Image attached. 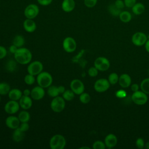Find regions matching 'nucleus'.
I'll return each instance as SVG.
<instances>
[{
  "label": "nucleus",
  "mask_w": 149,
  "mask_h": 149,
  "mask_svg": "<svg viewBox=\"0 0 149 149\" xmlns=\"http://www.w3.org/2000/svg\"><path fill=\"white\" fill-rule=\"evenodd\" d=\"M133 13L136 15H140L145 11V6L141 2H136L132 8Z\"/></svg>",
  "instance_id": "23"
},
{
  "label": "nucleus",
  "mask_w": 149,
  "mask_h": 149,
  "mask_svg": "<svg viewBox=\"0 0 149 149\" xmlns=\"http://www.w3.org/2000/svg\"><path fill=\"white\" fill-rule=\"evenodd\" d=\"M132 101L137 105H142L145 104L148 100L147 94L144 93L143 91H137L133 92L132 95Z\"/></svg>",
  "instance_id": "7"
},
{
  "label": "nucleus",
  "mask_w": 149,
  "mask_h": 149,
  "mask_svg": "<svg viewBox=\"0 0 149 149\" xmlns=\"http://www.w3.org/2000/svg\"><path fill=\"white\" fill-rule=\"evenodd\" d=\"M70 88L76 95H80L84 91V83L81 80L77 79H74L71 81Z\"/></svg>",
  "instance_id": "10"
},
{
  "label": "nucleus",
  "mask_w": 149,
  "mask_h": 149,
  "mask_svg": "<svg viewBox=\"0 0 149 149\" xmlns=\"http://www.w3.org/2000/svg\"><path fill=\"white\" fill-rule=\"evenodd\" d=\"M25 137V132L22 130L19 127L14 129L12 133V139L15 142H20L22 141Z\"/></svg>",
  "instance_id": "22"
},
{
  "label": "nucleus",
  "mask_w": 149,
  "mask_h": 149,
  "mask_svg": "<svg viewBox=\"0 0 149 149\" xmlns=\"http://www.w3.org/2000/svg\"><path fill=\"white\" fill-rule=\"evenodd\" d=\"M20 122H28L30 119V114L26 110L22 111L17 116Z\"/></svg>",
  "instance_id": "27"
},
{
  "label": "nucleus",
  "mask_w": 149,
  "mask_h": 149,
  "mask_svg": "<svg viewBox=\"0 0 149 149\" xmlns=\"http://www.w3.org/2000/svg\"><path fill=\"white\" fill-rule=\"evenodd\" d=\"M31 94V90L30 89H25L23 91V95H26V96H30Z\"/></svg>",
  "instance_id": "48"
},
{
  "label": "nucleus",
  "mask_w": 149,
  "mask_h": 149,
  "mask_svg": "<svg viewBox=\"0 0 149 149\" xmlns=\"http://www.w3.org/2000/svg\"><path fill=\"white\" fill-rule=\"evenodd\" d=\"M47 94L49 96H50L51 97H52V98L58 96L60 94L59 93L58 86L51 85L49 87H48Z\"/></svg>",
  "instance_id": "29"
},
{
  "label": "nucleus",
  "mask_w": 149,
  "mask_h": 149,
  "mask_svg": "<svg viewBox=\"0 0 149 149\" xmlns=\"http://www.w3.org/2000/svg\"><path fill=\"white\" fill-rule=\"evenodd\" d=\"M23 26L26 31L27 33H33L34 32L37 28V25L36 22L33 19H27L24 20L23 23Z\"/></svg>",
  "instance_id": "17"
},
{
  "label": "nucleus",
  "mask_w": 149,
  "mask_h": 149,
  "mask_svg": "<svg viewBox=\"0 0 149 149\" xmlns=\"http://www.w3.org/2000/svg\"><path fill=\"white\" fill-rule=\"evenodd\" d=\"M1 95H0V102H1Z\"/></svg>",
  "instance_id": "54"
},
{
  "label": "nucleus",
  "mask_w": 149,
  "mask_h": 149,
  "mask_svg": "<svg viewBox=\"0 0 149 149\" xmlns=\"http://www.w3.org/2000/svg\"><path fill=\"white\" fill-rule=\"evenodd\" d=\"M93 148L94 149H105L106 148L105 144L101 140H97L93 144Z\"/></svg>",
  "instance_id": "36"
},
{
  "label": "nucleus",
  "mask_w": 149,
  "mask_h": 149,
  "mask_svg": "<svg viewBox=\"0 0 149 149\" xmlns=\"http://www.w3.org/2000/svg\"><path fill=\"white\" fill-rule=\"evenodd\" d=\"M17 63L15 59H9L5 65V69L9 72H13L17 69Z\"/></svg>",
  "instance_id": "24"
},
{
  "label": "nucleus",
  "mask_w": 149,
  "mask_h": 149,
  "mask_svg": "<svg viewBox=\"0 0 149 149\" xmlns=\"http://www.w3.org/2000/svg\"><path fill=\"white\" fill-rule=\"evenodd\" d=\"M119 17L121 22H122L123 23H126L129 22L131 20L132 15L129 12L124 10V11H122L120 13L119 15Z\"/></svg>",
  "instance_id": "25"
},
{
  "label": "nucleus",
  "mask_w": 149,
  "mask_h": 149,
  "mask_svg": "<svg viewBox=\"0 0 149 149\" xmlns=\"http://www.w3.org/2000/svg\"><path fill=\"white\" fill-rule=\"evenodd\" d=\"M118 82L122 88H127L130 86L132 79L128 74L123 73L119 77Z\"/></svg>",
  "instance_id": "20"
},
{
  "label": "nucleus",
  "mask_w": 149,
  "mask_h": 149,
  "mask_svg": "<svg viewBox=\"0 0 149 149\" xmlns=\"http://www.w3.org/2000/svg\"><path fill=\"white\" fill-rule=\"evenodd\" d=\"M66 144L65 137L60 134L54 135L49 140V147L51 149H63Z\"/></svg>",
  "instance_id": "3"
},
{
  "label": "nucleus",
  "mask_w": 149,
  "mask_h": 149,
  "mask_svg": "<svg viewBox=\"0 0 149 149\" xmlns=\"http://www.w3.org/2000/svg\"><path fill=\"white\" fill-rule=\"evenodd\" d=\"M116 95L118 98H123L126 95V93L124 90H120L116 93Z\"/></svg>",
  "instance_id": "45"
},
{
  "label": "nucleus",
  "mask_w": 149,
  "mask_h": 149,
  "mask_svg": "<svg viewBox=\"0 0 149 149\" xmlns=\"http://www.w3.org/2000/svg\"><path fill=\"white\" fill-rule=\"evenodd\" d=\"M88 74L90 77H95L97 76L98 73V70L95 67L93 66L88 69Z\"/></svg>",
  "instance_id": "38"
},
{
  "label": "nucleus",
  "mask_w": 149,
  "mask_h": 149,
  "mask_svg": "<svg viewBox=\"0 0 149 149\" xmlns=\"http://www.w3.org/2000/svg\"><path fill=\"white\" fill-rule=\"evenodd\" d=\"M148 75H149V69H148Z\"/></svg>",
  "instance_id": "53"
},
{
  "label": "nucleus",
  "mask_w": 149,
  "mask_h": 149,
  "mask_svg": "<svg viewBox=\"0 0 149 149\" xmlns=\"http://www.w3.org/2000/svg\"><path fill=\"white\" fill-rule=\"evenodd\" d=\"M14 59L19 64L27 65L31 62L32 54L28 48L24 47L19 48L14 54Z\"/></svg>",
  "instance_id": "1"
},
{
  "label": "nucleus",
  "mask_w": 149,
  "mask_h": 149,
  "mask_svg": "<svg viewBox=\"0 0 149 149\" xmlns=\"http://www.w3.org/2000/svg\"><path fill=\"white\" fill-rule=\"evenodd\" d=\"M17 49H18V48H17L16 45H15L14 44H12L9 47V51L10 52V53L13 54L14 55V54L16 52V51L17 50Z\"/></svg>",
  "instance_id": "46"
},
{
  "label": "nucleus",
  "mask_w": 149,
  "mask_h": 149,
  "mask_svg": "<svg viewBox=\"0 0 149 149\" xmlns=\"http://www.w3.org/2000/svg\"><path fill=\"white\" fill-rule=\"evenodd\" d=\"M79 100L82 104H86L90 101L91 97L90 94H88V93L83 92V93L79 95Z\"/></svg>",
  "instance_id": "33"
},
{
  "label": "nucleus",
  "mask_w": 149,
  "mask_h": 149,
  "mask_svg": "<svg viewBox=\"0 0 149 149\" xmlns=\"http://www.w3.org/2000/svg\"><path fill=\"white\" fill-rule=\"evenodd\" d=\"M62 47L65 51L68 53H72L76 50L77 43L73 38L67 37L63 41Z\"/></svg>",
  "instance_id": "9"
},
{
  "label": "nucleus",
  "mask_w": 149,
  "mask_h": 149,
  "mask_svg": "<svg viewBox=\"0 0 149 149\" xmlns=\"http://www.w3.org/2000/svg\"><path fill=\"white\" fill-rule=\"evenodd\" d=\"M75 94L73 93V91L70 90H66L65 92L62 94V97L65 101H70L74 99Z\"/></svg>",
  "instance_id": "31"
},
{
  "label": "nucleus",
  "mask_w": 149,
  "mask_h": 149,
  "mask_svg": "<svg viewBox=\"0 0 149 149\" xmlns=\"http://www.w3.org/2000/svg\"><path fill=\"white\" fill-rule=\"evenodd\" d=\"M94 65L98 70V71L104 72L109 68L110 63L107 58L100 56L95 59L94 62Z\"/></svg>",
  "instance_id": "8"
},
{
  "label": "nucleus",
  "mask_w": 149,
  "mask_h": 149,
  "mask_svg": "<svg viewBox=\"0 0 149 149\" xmlns=\"http://www.w3.org/2000/svg\"><path fill=\"white\" fill-rule=\"evenodd\" d=\"M126 7L132 8V6L136 3V0H123Z\"/></svg>",
  "instance_id": "43"
},
{
  "label": "nucleus",
  "mask_w": 149,
  "mask_h": 149,
  "mask_svg": "<svg viewBox=\"0 0 149 149\" xmlns=\"http://www.w3.org/2000/svg\"><path fill=\"white\" fill-rule=\"evenodd\" d=\"M110 83L108 80L104 78L98 79L94 84V90L98 93H103L106 91L109 87Z\"/></svg>",
  "instance_id": "12"
},
{
  "label": "nucleus",
  "mask_w": 149,
  "mask_h": 149,
  "mask_svg": "<svg viewBox=\"0 0 149 149\" xmlns=\"http://www.w3.org/2000/svg\"><path fill=\"white\" fill-rule=\"evenodd\" d=\"M20 121L19 120L17 116L14 115H10L8 116L5 119V125L6 126L11 129H15L19 127Z\"/></svg>",
  "instance_id": "15"
},
{
  "label": "nucleus",
  "mask_w": 149,
  "mask_h": 149,
  "mask_svg": "<svg viewBox=\"0 0 149 149\" xmlns=\"http://www.w3.org/2000/svg\"><path fill=\"white\" fill-rule=\"evenodd\" d=\"M144 148L146 149H149V141L147 142L145 144H144Z\"/></svg>",
  "instance_id": "51"
},
{
  "label": "nucleus",
  "mask_w": 149,
  "mask_h": 149,
  "mask_svg": "<svg viewBox=\"0 0 149 149\" xmlns=\"http://www.w3.org/2000/svg\"><path fill=\"white\" fill-rule=\"evenodd\" d=\"M140 88L144 93L149 94V78H146L141 82Z\"/></svg>",
  "instance_id": "32"
},
{
  "label": "nucleus",
  "mask_w": 149,
  "mask_h": 149,
  "mask_svg": "<svg viewBox=\"0 0 149 149\" xmlns=\"http://www.w3.org/2000/svg\"><path fill=\"white\" fill-rule=\"evenodd\" d=\"M36 80L38 86L45 88L52 85L53 78L49 72L42 71L37 76Z\"/></svg>",
  "instance_id": "2"
},
{
  "label": "nucleus",
  "mask_w": 149,
  "mask_h": 149,
  "mask_svg": "<svg viewBox=\"0 0 149 149\" xmlns=\"http://www.w3.org/2000/svg\"><path fill=\"white\" fill-rule=\"evenodd\" d=\"M75 1L74 0H63L61 8L66 13L72 12L75 8Z\"/></svg>",
  "instance_id": "19"
},
{
  "label": "nucleus",
  "mask_w": 149,
  "mask_h": 149,
  "mask_svg": "<svg viewBox=\"0 0 149 149\" xmlns=\"http://www.w3.org/2000/svg\"><path fill=\"white\" fill-rule=\"evenodd\" d=\"M97 1L98 0H84V4L87 8H92L96 5Z\"/></svg>",
  "instance_id": "37"
},
{
  "label": "nucleus",
  "mask_w": 149,
  "mask_h": 149,
  "mask_svg": "<svg viewBox=\"0 0 149 149\" xmlns=\"http://www.w3.org/2000/svg\"><path fill=\"white\" fill-rule=\"evenodd\" d=\"M24 83H25L26 84H27V85H32V84H33L35 83V81H36L35 76L28 73L27 74H26V75L24 76Z\"/></svg>",
  "instance_id": "35"
},
{
  "label": "nucleus",
  "mask_w": 149,
  "mask_h": 149,
  "mask_svg": "<svg viewBox=\"0 0 149 149\" xmlns=\"http://www.w3.org/2000/svg\"><path fill=\"white\" fill-rule=\"evenodd\" d=\"M144 140L141 137L138 138L136 141V146L139 149H143L144 147Z\"/></svg>",
  "instance_id": "39"
},
{
  "label": "nucleus",
  "mask_w": 149,
  "mask_h": 149,
  "mask_svg": "<svg viewBox=\"0 0 149 149\" xmlns=\"http://www.w3.org/2000/svg\"><path fill=\"white\" fill-rule=\"evenodd\" d=\"M45 94L44 88L38 85L31 90L30 97L33 100L38 101L44 98Z\"/></svg>",
  "instance_id": "14"
},
{
  "label": "nucleus",
  "mask_w": 149,
  "mask_h": 149,
  "mask_svg": "<svg viewBox=\"0 0 149 149\" xmlns=\"http://www.w3.org/2000/svg\"><path fill=\"white\" fill-rule=\"evenodd\" d=\"M8 97L10 100L18 101L23 95V92L19 88H12L10 89L8 93Z\"/></svg>",
  "instance_id": "21"
},
{
  "label": "nucleus",
  "mask_w": 149,
  "mask_h": 149,
  "mask_svg": "<svg viewBox=\"0 0 149 149\" xmlns=\"http://www.w3.org/2000/svg\"><path fill=\"white\" fill-rule=\"evenodd\" d=\"M7 55V50L6 48L2 45H0V59L6 57Z\"/></svg>",
  "instance_id": "42"
},
{
  "label": "nucleus",
  "mask_w": 149,
  "mask_h": 149,
  "mask_svg": "<svg viewBox=\"0 0 149 149\" xmlns=\"http://www.w3.org/2000/svg\"><path fill=\"white\" fill-rule=\"evenodd\" d=\"M115 5L119 9L122 10L125 6L124 1L123 0H116L114 2Z\"/></svg>",
  "instance_id": "41"
},
{
  "label": "nucleus",
  "mask_w": 149,
  "mask_h": 149,
  "mask_svg": "<svg viewBox=\"0 0 149 149\" xmlns=\"http://www.w3.org/2000/svg\"><path fill=\"white\" fill-rule=\"evenodd\" d=\"M139 89V85L137 83H134L131 85V90L133 92H136Z\"/></svg>",
  "instance_id": "47"
},
{
  "label": "nucleus",
  "mask_w": 149,
  "mask_h": 149,
  "mask_svg": "<svg viewBox=\"0 0 149 149\" xmlns=\"http://www.w3.org/2000/svg\"><path fill=\"white\" fill-rule=\"evenodd\" d=\"M108 80L110 84L114 85L116 84V83L119 80V76L116 73H111L108 78Z\"/></svg>",
  "instance_id": "34"
},
{
  "label": "nucleus",
  "mask_w": 149,
  "mask_h": 149,
  "mask_svg": "<svg viewBox=\"0 0 149 149\" xmlns=\"http://www.w3.org/2000/svg\"><path fill=\"white\" fill-rule=\"evenodd\" d=\"M147 40V36L142 32H136L132 36V41L133 44L139 47L144 45Z\"/></svg>",
  "instance_id": "13"
},
{
  "label": "nucleus",
  "mask_w": 149,
  "mask_h": 149,
  "mask_svg": "<svg viewBox=\"0 0 149 149\" xmlns=\"http://www.w3.org/2000/svg\"><path fill=\"white\" fill-rule=\"evenodd\" d=\"M118 142V139L116 136L112 133L108 134L106 136L104 139V143L106 147L108 148H111L114 147Z\"/></svg>",
  "instance_id": "18"
},
{
  "label": "nucleus",
  "mask_w": 149,
  "mask_h": 149,
  "mask_svg": "<svg viewBox=\"0 0 149 149\" xmlns=\"http://www.w3.org/2000/svg\"><path fill=\"white\" fill-rule=\"evenodd\" d=\"M25 44V39L22 35L16 36L13 40V44L16 45L18 48L23 47Z\"/></svg>",
  "instance_id": "26"
},
{
  "label": "nucleus",
  "mask_w": 149,
  "mask_h": 149,
  "mask_svg": "<svg viewBox=\"0 0 149 149\" xmlns=\"http://www.w3.org/2000/svg\"><path fill=\"white\" fill-rule=\"evenodd\" d=\"M19 127L22 130H23V132H27L29 129V127H30V126H29V124L28 123V122H21Z\"/></svg>",
  "instance_id": "40"
},
{
  "label": "nucleus",
  "mask_w": 149,
  "mask_h": 149,
  "mask_svg": "<svg viewBox=\"0 0 149 149\" xmlns=\"http://www.w3.org/2000/svg\"><path fill=\"white\" fill-rule=\"evenodd\" d=\"M65 100L62 97L59 95L53 98L50 104L51 109L56 113L61 112L65 109Z\"/></svg>",
  "instance_id": "4"
},
{
  "label": "nucleus",
  "mask_w": 149,
  "mask_h": 149,
  "mask_svg": "<svg viewBox=\"0 0 149 149\" xmlns=\"http://www.w3.org/2000/svg\"><path fill=\"white\" fill-rule=\"evenodd\" d=\"M80 149H83V148H87V149H90V148H89V147H80Z\"/></svg>",
  "instance_id": "52"
},
{
  "label": "nucleus",
  "mask_w": 149,
  "mask_h": 149,
  "mask_svg": "<svg viewBox=\"0 0 149 149\" xmlns=\"http://www.w3.org/2000/svg\"><path fill=\"white\" fill-rule=\"evenodd\" d=\"M27 70L28 73L34 76H37L39 73L42 72L43 65L40 61H34L29 63Z\"/></svg>",
  "instance_id": "6"
},
{
  "label": "nucleus",
  "mask_w": 149,
  "mask_h": 149,
  "mask_svg": "<svg viewBox=\"0 0 149 149\" xmlns=\"http://www.w3.org/2000/svg\"><path fill=\"white\" fill-rule=\"evenodd\" d=\"M144 45H145L146 50L147 51V52H148L149 53V39L147 40V41Z\"/></svg>",
  "instance_id": "50"
},
{
  "label": "nucleus",
  "mask_w": 149,
  "mask_h": 149,
  "mask_svg": "<svg viewBox=\"0 0 149 149\" xmlns=\"http://www.w3.org/2000/svg\"><path fill=\"white\" fill-rule=\"evenodd\" d=\"M58 90H59V94H63L65 92V91L66 90L65 87L63 86H58Z\"/></svg>",
  "instance_id": "49"
},
{
  "label": "nucleus",
  "mask_w": 149,
  "mask_h": 149,
  "mask_svg": "<svg viewBox=\"0 0 149 149\" xmlns=\"http://www.w3.org/2000/svg\"><path fill=\"white\" fill-rule=\"evenodd\" d=\"M32 100L33 99L30 96H26L23 95L22 97L19 100L20 107L24 110H27L30 109L33 105Z\"/></svg>",
  "instance_id": "16"
},
{
  "label": "nucleus",
  "mask_w": 149,
  "mask_h": 149,
  "mask_svg": "<svg viewBox=\"0 0 149 149\" xmlns=\"http://www.w3.org/2000/svg\"><path fill=\"white\" fill-rule=\"evenodd\" d=\"M20 107L19 103L17 101L10 100L5 104L4 110L6 113L9 115H13L19 111Z\"/></svg>",
  "instance_id": "11"
},
{
  "label": "nucleus",
  "mask_w": 149,
  "mask_h": 149,
  "mask_svg": "<svg viewBox=\"0 0 149 149\" xmlns=\"http://www.w3.org/2000/svg\"><path fill=\"white\" fill-rule=\"evenodd\" d=\"M108 10L109 13L113 16H119L120 13L122 12L121 10L118 9L114 3L111 4L108 6Z\"/></svg>",
  "instance_id": "30"
},
{
  "label": "nucleus",
  "mask_w": 149,
  "mask_h": 149,
  "mask_svg": "<svg viewBox=\"0 0 149 149\" xmlns=\"http://www.w3.org/2000/svg\"><path fill=\"white\" fill-rule=\"evenodd\" d=\"M38 3L42 6H48L50 5L53 0H37Z\"/></svg>",
  "instance_id": "44"
},
{
  "label": "nucleus",
  "mask_w": 149,
  "mask_h": 149,
  "mask_svg": "<svg viewBox=\"0 0 149 149\" xmlns=\"http://www.w3.org/2000/svg\"><path fill=\"white\" fill-rule=\"evenodd\" d=\"M40 12L39 7L34 3L28 5L24 10V15L27 19H33L36 18Z\"/></svg>",
  "instance_id": "5"
},
{
  "label": "nucleus",
  "mask_w": 149,
  "mask_h": 149,
  "mask_svg": "<svg viewBox=\"0 0 149 149\" xmlns=\"http://www.w3.org/2000/svg\"><path fill=\"white\" fill-rule=\"evenodd\" d=\"M10 85L6 82H0V95H5L8 94L10 90Z\"/></svg>",
  "instance_id": "28"
}]
</instances>
